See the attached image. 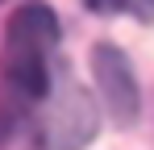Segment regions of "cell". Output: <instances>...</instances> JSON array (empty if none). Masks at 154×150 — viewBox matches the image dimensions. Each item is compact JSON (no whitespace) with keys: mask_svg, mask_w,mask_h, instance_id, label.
<instances>
[{"mask_svg":"<svg viewBox=\"0 0 154 150\" xmlns=\"http://www.w3.org/2000/svg\"><path fill=\"white\" fill-rule=\"evenodd\" d=\"M58 42V21L46 4H25L4 29L0 79L13 108H29L50 92V50Z\"/></svg>","mask_w":154,"mask_h":150,"instance_id":"cell-1","label":"cell"},{"mask_svg":"<svg viewBox=\"0 0 154 150\" xmlns=\"http://www.w3.org/2000/svg\"><path fill=\"white\" fill-rule=\"evenodd\" d=\"M96 133V104L63 71L46 92V113L38 117V150H79Z\"/></svg>","mask_w":154,"mask_h":150,"instance_id":"cell-2","label":"cell"},{"mask_svg":"<svg viewBox=\"0 0 154 150\" xmlns=\"http://www.w3.org/2000/svg\"><path fill=\"white\" fill-rule=\"evenodd\" d=\"M92 71H96V83H100V96L108 104V113L121 125H133L137 121V108H142V92H137V79H133L129 58L117 46L100 42L92 50Z\"/></svg>","mask_w":154,"mask_h":150,"instance_id":"cell-3","label":"cell"},{"mask_svg":"<svg viewBox=\"0 0 154 150\" xmlns=\"http://www.w3.org/2000/svg\"><path fill=\"white\" fill-rule=\"evenodd\" d=\"M92 8H104V13H117V8H125V13H150L154 0H88Z\"/></svg>","mask_w":154,"mask_h":150,"instance_id":"cell-4","label":"cell"}]
</instances>
